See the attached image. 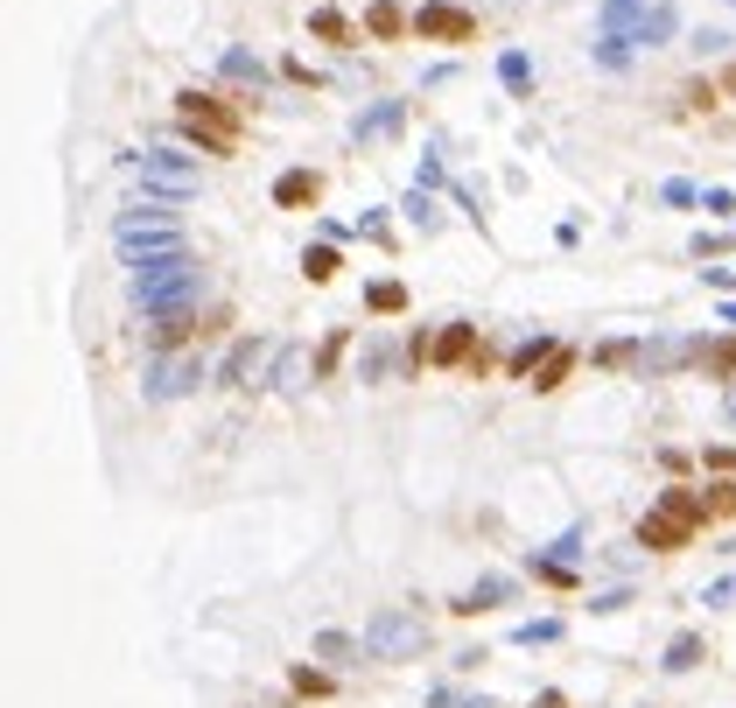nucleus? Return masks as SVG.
Listing matches in <instances>:
<instances>
[{
	"label": "nucleus",
	"instance_id": "1",
	"mask_svg": "<svg viewBox=\"0 0 736 708\" xmlns=\"http://www.w3.org/2000/svg\"><path fill=\"white\" fill-rule=\"evenodd\" d=\"M176 197H155V189H141V204L134 210H120V225H112V246H120V260L134 266L147 253H176L183 246V225H176V210H168Z\"/></svg>",
	"mask_w": 736,
	"mask_h": 708
},
{
	"label": "nucleus",
	"instance_id": "2",
	"mask_svg": "<svg viewBox=\"0 0 736 708\" xmlns=\"http://www.w3.org/2000/svg\"><path fill=\"white\" fill-rule=\"evenodd\" d=\"M197 281H204V274H197L190 246L134 260V302H141V316H147V309H168V302H197Z\"/></svg>",
	"mask_w": 736,
	"mask_h": 708
},
{
	"label": "nucleus",
	"instance_id": "3",
	"mask_svg": "<svg viewBox=\"0 0 736 708\" xmlns=\"http://www.w3.org/2000/svg\"><path fill=\"white\" fill-rule=\"evenodd\" d=\"M204 379H211V366L197 358V344H190V351H155V366H147L141 393L155 400V407H168V400H190Z\"/></svg>",
	"mask_w": 736,
	"mask_h": 708
},
{
	"label": "nucleus",
	"instance_id": "4",
	"mask_svg": "<svg viewBox=\"0 0 736 708\" xmlns=\"http://www.w3.org/2000/svg\"><path fill=\"white\" fill-rule=\"evenodd\" d=\"M127 168L141 176V189H155V197H190L197 189V162L183 155V148H141V155H127Z\"/></svg>",
	"mask_w": 736,
	"mask_h": 708
},
{
	"label": "nucleus",
	"instance_id": "5",
	"mask_svg": "<svg viewBox=\"0 0 736 708\" xmlns=\"http://www.w3.org/2000/svg\"><path fill=\"white\" fill-rule=\"evenodd\" d=\"M365 645H372V660H421L428 624L414 618V610H380V618L365 624Z\"/></svg>",
	"mask_w": 736,
	"mask_h": 708
},
{
	"label": "nucleus",
	"instance_id": "6",
	"mask_svg": "<svg viewBox=\"0 0 736 708\" xmlns=\"http://www.w3.org/2000/svg\"><path fill=\"white\" fill-rule=\"evenodd\" d=\"M414 35H421V43H470V35H477V14L457 8V0H421V8H414Z\"/></svg>",
	"mask_w": 736,
	"mask_h": 708
},
{
	"label": "nucleus",
	"instance_id": "7",
	"mask_svg": "<svg viewBox=\"0 0 736 708\" xmlns=\"http://www.w3.org/2000/svg\"><path fill=\"white\" fill-rule=\"evenodd\" d=\"M631 541H638V547H652V554H681V547H694V541H702V526H694V520H681V512H667V505H652L646 520L631 526Z\"/></svg>",
	"mask_w": 736,
	"mask_h": 708
},
{
	"label": "nucleus",
	"instance_id": "8",
	"mask_svg": "<svg viewBox=\"0 0 736 708\" xmlns=\"http://www.w3.org/2000/svg\"><path fill=\"white\" fill-rule=\"evenodd\" d=\"M513 597H519L513 576H477L470 589L449 597V618H484V610H498V603H513Z\"/></svg>",
	"mask_w": 736,
	"mask_h": 708
},
{
	"label": "nucleus",
	"instance_id": "9",
	"mask_svg": "<svg viewBox=\"0 0 736 708\" xmlns=\"http://www.w3.org/2000/svg\"><path fill=\"white\" fill-rule=\"evenodd\" d=\"M267 358H281V351H274L267 337H239L232 351H224V366H218V379H224V386H253V379L267 372Z\"/></svg>",
	"mask_w": 736,
	"mask_h": 708
},
{
	"label": "nucleus",
	"instance_id": "10",
	"mask_svg": "<svg viewBox=\"0 0 736 708\" xmlns=\"http://www.w3.org/2000/svg\"><path fill=\"white\" fill-rule=\"evenodd\" d=\"M477 323H442V330H436V358H428V366H436V372H463L470 366V358H477Z\"/></svg>",
	"mask_w": 736,
	"mask_h": 708
},
{
	"label": "nucleus",
	"instance_id": "11",
	"mask_svg": "<svg viewBox=\"0 0 736 708\" xmlns=\"http://www.w3.org/2000/svg\"><path fill=\"white\" fill-rule=\"evenodd\" d=\"M400 127H407V99H380V106H365V112L351 120V141H358V148H365V141H393Z\"/></svg>",
	"mask_w": 736,
	"mask_h": 708
},
{
	"label": "nucleus",
	"instance_id": "12",
	"mask_svg": "<svg viewBox=\"0 0 736 708\" xmlns=\"http://www.w3.org/2000/svg\"><path fill=\"white\" fill-rule=\"evenodd\" d=\"M323 204V176L316 168H281L274 176V210H316Z\"/></svg>",
	"mask_w": 736,
	"mask_h": 708
},
{
	"label": "nucleus",
	"instance_id": "13",
	"mask_svg": "<svg viewBox=\"0 0 736 708\" xmlns=\"http://www.w3.org/2000/svg\"><path fill=\"white\" fill-rule=\"evenodd\" d=\"M176 112H197V120H211V127H245V106H232L224 91H176Z\"/></svg>",
	"mask_w": 736,
	"mask_h": 708
},
{
	"label": "nucleus",
	"instance_id": "14",
	"mask_svg": "<svg viewBox=\"0 0 736 708\" xmlns=\"http://www.w3.org/2000/svg\"><path fill=\"white\" fill-rule=\"evenodd\" d=\"M646 14H652V0H603V8H596V35H631V43H638Z\"/></svg>",
	"mask_w": 736,
	"mask_h": 708
},
{
	"label": "nucleus",
	"instance_id": "15",
	"mask_svg": "<svg viewBox=\"0 0 736 708\" xmlns=\"http://www.w3.org/2000/svg\"><path fill=\"white\" fill-rule=\"evenodd\" d=\"M176 120H183V141H190L197 155H239L232 127H211V120H197V112H176Z\"/></svg>",
	"mask_w": 736,
	"mask_h": 708
},
{
	"label": "nucleus",
	"instance_id": "16",
	"mask_svg": "<svg viewBox=\"0 0 736 708\" xmlns=\"http://www.w3.org/2000/svg\"><path fill=\"white\" fill-rule=\"evenodd\" d=\"M365 35L372 43H400V35H414V14L400 8V0H372L365 8Z\"/></svg>",
	"mask_w": 736,
	"mask_h": 708
},
{
	"label": "nucleus",
	"instance_id": "17",
	"mask_svg": "<svg viewBox=\"0 0 736 708\" xmlns=\"http://www.w3.org/2000/svg\"><path fill=\"white\" fill-rule=\"evenodd\" d=\"M694 372H702V379H736V330L694 344Z\"/></svg>",
	"mask_w": 736,
	"mask_h": 708
},
{
	"label": "nucleus",
	"instance_id": "18",
	"mask_svg": "<svg viewBox=\"0 0 736 708\" xmlns=\"http://www.w3.org/2000/svg\"><path fill=\"white\" fill-rule=\"evenodd\" d=\"M323 666H358V660H372V645L365 639H351V631H316V645H309Z\"/></svg>",
	"mask_w": 736,
	"mask_h": 708
},
{
	"label": "nucleus",
	"instance_id": "19",
	"mask_svg": "<svg viewBox=\"0 0 736 708\" xmlns=\"http://www.w3.org/2000/svg\"><path fill=\"white\" fill-rule=\"evenodd\" d=\"M309 35H316V43H330V50H351L358 43V22L344 8H309Z\"/></svg>",
	"mask_w": 736,
	"mask_h": 708
},
{
	"label": "nucleus",
	"instance_id": "20",
	"mask_svg": "<svg viewBox=\"0 0 736 708\" xmlns=\"http://www.w3.org/2000/svg\"><path fill=\"white\" fill-rule=\"evenodd\" d=\"M569 372H575V344H554V351L534 366V379H526V386H534V393H561V386H569Z\"/></svg>",
	"mask_w": 736,
	"mask_h": 708
},
{
	"label": "nucleus",
	"instance_id": "21",
	"mask_svg": "<svg viewBox=\"0 0 736 708\" xmlns=\"http://www.w3.org/2000/svg\"><path fill=\"white\" fill-rule=\"evenodd\" d=\"M309 379H323V372H316V358L301 351V344H281V366H274V386H281V393H301V386H309Z\"/></svg>",
	"mask_w": 736,
	"mask_h": 708
},
{
	"label": "nucleus",
	"instance_id": "22",
	"mask_svg": "<svg viewBox=\"0 0 736 708\" xmlns=\"http://www.w3.org/2000/svg\"><path fill=\"white\" fill-rule=\"evenodd\" d=\"M301 274H309V288H330V281L344 274V253H337V239H316L309 253H301Z\"/></svg>",
	"mask_w": 736,
	"mask_h": 708
},
{
	"label": "nucleus",
	"instance_id": "23",
	"mask_svg": "<svg viewBox=\"0 0 736 708\" xmlns=\"http://www.w3.org/2000/svg\"><path fill=\"white\" fill-rule=\"evenodd\" d=\"M673 35H681V8H667V0H652L646 29H638V50H667Z\"/></svg>",
	"mask_w": 736,
	"mask_h": 708
},
{
	"label": "nucleus",
	"instance_id": "24",
	"mask_svg": "<svg viewBox=\"0 0 736 708\" xmlns=\"http://www.w3.org/2000/svg\"><path fill=\"white\" fill-rule=\"evenodd\" d=\"M702 660H708L702 631H681V639H667V653H659V666H667V674H694Z\"/></svg>",
	"mask_w": 736,
	"mask_h": 708
},
{
	"label": "nucleus",
	"instance_id": "25",
	"mask_svg": "<svg viewBox=\"0 0 736 708\" xmlns=\"http://www.w3.org/2000/svg\"><path fill=\"white\" fill-rule=\"evenodd\" d=\"M218 78L260 91V85H267V64H260V56H245V50H224V56H218Z\"/></svg>",
	"mask_w": 736,
	"mask_h": 708
},
{
	"label": "nucleus",
	"instance_id": "26",
	"mask_svg": "<svg viewBox=\"0 0 736 708\" xmlns=\"http://www.w3.org/2000/svg\"><path fill=\"white\" fill-rule=\"evenodd\" d=\"M659 505L681 512V520H694V526H708V491H694V484H667V491H659Z\"/></svg>",
	"mask_w": 736,
	"mask_h": 708
},
{
	"label": "nucleus",
	"instance_id": "27",
	"mask_svg": "<svg viewBox=\"0 0 736 708\" xmlns=\"http://www.w3.org/2000/svg\"><path fill=\"white\" fill-rule=\"evenodd\" d=\"M547 351H554V337H526V344H513V358H505V379H519V386H526Z\"/></svg>",
	"mask_w": 736,
	"mask_h": 708
},
{
	"label": "nucleus",
	"instance_id": "28",
	"mask_svg": "<svg viewBox=\"0 0 736 708\" xmlns=\"http://www.w3.org/2000/svg\"><path fill=\"white\" fill-rule=\"evenodd\" d=\"M526 576H534V582H547V589H582L575 562H554V554H534V562H526Z\"/></svg>",
	"mask_w": 736,
	"mask_h": 708
},
{
	"label": "nucleus",
	"instance_id": "29",
	"mask_svg": "<svg viewBox=\"0 0 736 708\" xmlns=\"http://www.w3.org/2000/svg\"><path fill=\"white\" fill-rule=\"evenodd\" d=\"M400 218H407V225H421V232H436V225H442V210H436V189H421V183H414L407 197H400Z\"/></svg>",
	"mask_w": 736,
	"mask_h": 708
},
{
	"label": "nucleus",
	"instance_id": "30",
	"mask_svg": "<svg viewBox=\"0 0 736 708\" xmlns=\"http://www.w3.org/2000/svg\"><path fill=\"white\" fill-rule=\"evenodd\" d=\"M498 85L513 91V99H526V91H534V64H526V50H505V56H498Z\"/></svg>",
	"mask_w": 736,
	"mask_h": 708
},
{
	"label": "nucleus",
	"instance_id": "31",
	"mask_svg": "<svg viewBox=\"0 0 736 708\" xmlns=\"http://www.w3.org/2000/svg\"><path fill=\"white\" fill-rule=\"evenodd\" d=\"M596 366H611V372H631V366H646V344H638V337H611V344L596 351Z\"/></svg>",
	"mask_w": 736,
	"mask_h": 708
},
{
	"label": "nucleus",
	"instance_id": "32",
	"mask_svg": "<svg viewBox=\"0 0 736 708\" xmlns=\"http://www.w3.org/2000/svg\"><path fill=\"white\" fill-rule=\"evenodd\" d=\"M407 351H393V344H365V358H358V379H393L400 372Z\"/></svg>",
	"mask_w": 736,
	"mask_h": 708
},
{
	"label": "nucleus",
	"instance_id": "33",
	"mask_svg": "<svg viewBox=\"0 0 736 708\" xmlns=\"http://www.w3.org/2000/svg\"><path fill=\"white\" fill-rule=\"evenodd\" d=\"M365 309L372 316H407V288H400V281H372V288H365Z\"/></svg>",
	"mask_w": 736,
	"mask_h": 708
},
{
	"label": "nucleus",
	"instance_id": "34",
	"mask_svg": "<svg viewBox=\"0 0 736 708\" xmlns=\"http://www.w3.org/2000/svg\"><path fill=\"white\" fill-rule=\"evenodd\" d=\"M561 618H526V624H513V645H561Z\"/></svg>",
	"mask_w": 736,
	"mask_h": 708
},
{
	"label": "nucleus",
	"instance_id": "35",
	"mask_svg": "<svg viewBox=\"0 0 736 708\" xmlns=\"http://www.w3.org/2000/svg\"><path fill=\"white\" fill-rule=\"evenodd\" d=\"M330 687H337V666H295V695L301 701H323Z\"/></svg>",
	"mask_w": 736,
	"mask_h": 708
},
{
	"label": "nucleus",
	"instance_id": "36",
	"mask_svg": "<svg viewBox=\"0 0 736 708\" xmlns=\"http://www.w3.org/2000/svg\"><path fill=\"white\" fill-rule=\"evenodd\" d=\"M631 56H638L631 35H596V64L603 70H631Z\"/></svg>",
	"mask_w": 736,
	"mask_h": 708
},
{
	"label": "nucleus",
	"instance_id": "37",
	"mask_svg": "<svg viewBox=\"0 0 736 708\" xmlns=\"http://www.w3.org/2000/svg\"><path fill=\"white\" fill-rule=\"evenodd\" d=\"M659 204H673V210L702 204V183H688V176H667V183H659Z\"/></svg>",
	"mask_w": 736,
	"mask_h": 708
},
{
	"label": "nucleus",
	"instance_id": "38",
	"mask_svg": "<svg viewBox=\"0 0 736 708\" xmlns=\"http://www.w3.org/2000/svg\"><path fill=\"white\" fill-rule=\"evenodd\" d=\"M702 210H708V218H723V225H736V189L708 183V189H702Z\"/></svg>",
	"mask_w": 736,
	"mask_h": 708
},
{
	"label": "nucleus",
	"instance_id": "39",
	"mask_svg": "<svg viewBox=\"0 0 736 708\" xmlns=\"http://www.w3.org/2000/svg\"><path fill=\"white\" fill-rule=\"evenodd\" d=\"M414 183H421V189H449V168H442V148H428V155H421V168H414Z\"/></svg>",
	"mask_w": 736,
	"mask_h": 708
},
{
	"label": "nucleus",
	"instance_id": "40",
	"mask_svg": "<svg viewBox=\"0 0 736 708\" xmlns=\"http://www.w3.org/2000/svg\"><path fill=\"white\" fill-rule=\"evenodd\" d=\"M708 520H736V477L708 484Z\"/></svg>",
	"mask_w": 736,
	"mask_h": 708
},
{
	"label": "nucleus",
	"instance_id": "41",
	"mask_svg": "<svg viewBox=\"0 0 736 708\" xmlns=\"http://www.w3.org/2000/svg\"><path fill=\"white\" fill-rule=\"evenodd\" d=\"M344 344H351L344 330H337V337H323V351H316V372H323V379L337 372V358H344Z\"/></svg>",
	"mask_w": 736,
	"mask_h": 708
},
{
	"label": "nucleus",
	"instance_id": "42",
	"mask_svg": "<svg viewBox=\"0 0 736 708\" xmlns=\"http://www.w3.org/2000/svg\"><path fill=\"white\" fill-rule=\"evenodd\" d=\"M681 106H688V112H708V106H715V85H708V78H694V85L681 91Z\"/></svg>",
	"mask_w": 736,
	"mask_h": 708
},
{
	"label": "nucleus",
	"instance_id": "43",
	"mask_svg": "<svg viewBox=\"0 0 736 708\" xmlns=\"http://www.w3.org/2000/svg\"><path fill=\"white\" fill-rule=\"evenodd\" d=\"M702 603H708V610H729V603H736V576H723V582H708V589H702Z\"/></svg>",
	"mask_w": 736,
	"mask_h": 708
},
{
	"label": "nucleus",
	"instance_id": "44",
	"mask_svg": "<svg viewBox=\"0 0 736 708\" xmlns=\"http://www.w3.org/2000/svg\"><path fill=\"white\" fill-rule=\"evenodd\" d=\"M625 603H631V589H603V597H590V610H596V618H617Z\"/></svg>",
	"mask_w": 736,
	"mask_h": 708
},
{
	"label": "nucleus",
	"instance_id": "45",
	"mask_svg": "<svg viewBox=\"0 0 736 708\" xmlns=\"http://www.w3.org/2000/svg\"><path fill=\"white\" fill-rule=\"evenodd\" d=\"M723 246H736V232L723 239V232H694V260H708V253H723Z\"/></svg>",
	"mask_w": 736,
	"mask_h": 708
},
{
	"label": "nucleus",
	"instance_id": "46",
	"mask_svg": "<svg viewBox=\"0 0 736 708\" xmlns=\"http://www.w3.org/2000/svg\"><path fill=\"white\" fill-rule=\"evenodd\" d=\"M547 554H554V562H575V554H582V526H569L554 547H547Z\"/></svg>",
	"mask_w": 736,
	"mask_h": 708
},
{
	"label": "nucleus",
	"instance_id": "47",
	"mask_svg": "<svg viewBox=\"0 0 736 708\" xmlns=\"http://www.w3.org/2000/svg\"><path fill=\"white\" fill-rule=\"evenodd\" d=\"M702 464H708V470H723V477H729V470H736V449H729V443H715V449H702Z\"/></svg>",
	"mask_w": 736,
	"mask_h": 708
},
{
	"label": "nucleus",
	"instance_id": "48",
	"mask_svg": "<svg viewBox=\"0 0 736 708\" xmlns=\"http://www.w3.org/2000/svg\"><path fill=\"white\" fill-rule=\"evenodd\" d=\"M702 281H708L715 295H729V288H736V266H702Z\"/></svg>",
	"mask_w": 736,
	"mask_h": 708
},
{
	"label": "nucleus",
	"instance_id": "49",
	"mask_svg": "<svg viewBox=\"0 0 736 708\" xmlns=\"http://www.w3.org/2000/svg\"><path fill=\"white\" fill-rule=\"evenodd\" d=\"M463 379H491V344H477V358L463 366Z\"/></svg>",
	"mask_w": 736,
	"mask_h": 708
},
{
	"label": "nucleus",
	"instance_id": "50",
	"mask_svg": "<svg viewBox=\"0 0 736 708\" xmlns=\"http://www.w3.org/2000/svg\"><path fill=\"white\" fill-rule=\"evenodd\" d=\"M428 708H463V695L457 687H428Z\"/></svg>",
	"mask_w": 736,
	"mask_h": 708
},
{
	"label": "nucleus",
	"instance_id": "51",
	"mask_svg": "<svg viewBox=\"0 0 736 708\" xmlns=\"http://www.w3.org/2000/svg\"><path fill=\"white\" fill-rule=\"evenodd\" d=\"M534 708H569V695H561V687H540V695H534Z\"/></svg>",
	"mask_w": 736,
	"mask_h": 708
},
{
	"label": "nucleus",
	"instance_id": "52",
	"mask_svg": "<svg viewBox=\"0 0 736 708\" xmlns=\"http://www.w3.org/2000/svg\"><path fill=\"white\" fill-rule=\"evenodd\" d=\"M715 316H723V323H729V330H736V295H723V309H715Z\"/></svg>",
	"mask_w": 736,
	"mask_h": 708
},
{
	"label": "nucleus",
	"instance_id": "53",
	"mask_svg": "<svg viewBox=\"0 0 736 708\" xmlns=\"http://www.w3.org/2000/svg\"><path fill=\"white\" fill-rule=\"evenodd\" d=\"M729 8H736V0H729Z\"/></svg>",
	"mask_w": 736,
	"mask_h": 708
}]
</instances>
